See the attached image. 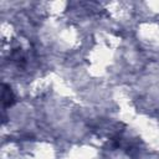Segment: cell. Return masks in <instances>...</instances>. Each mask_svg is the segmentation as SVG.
<instances>
[{
    "instance_id": "1",
    "label": "cell",
    "mask_w": 159,
    "mask_h": 159,
    "mask_svg": "<svg viewBox=\"0 0 159 159\" xmlns=\"http://www.w3.org/2000/svg\"><path fill=\"white\" fill-rule=\"evenodd\" d=\"M1 99H2V106L4 107H11L15 103V96L14 92L11 91V88L6 84H2V94H1Z\"/></svg>"
}]
</instances>
